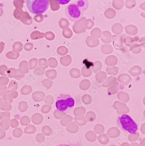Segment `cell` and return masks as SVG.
I'll list each match as a JSON object with an SVG mask.
<instances>
[{"mask_svg":"<svg viewBox=\"0 0 145 146\" xmlns=\"http://www.w3.org/2000/svg\"><path fill=\"white\" fill-rule=\"evenodd\" d=\"M5 48V43L3 42H0V53H1L2 50Z\"/></svg>","mask_w":145,"mask_h":146,"instance_id":"cell-41","label":"cell"},{"mask_svg":"<svg viewBox=\"0 0 145 146\" xmlns=\"http://www.w3.org/2000/svg\"><path fill=\"white\" fill-rule=\"evenodd\" d=\"M101 50L102 53L105 54H110L113 51V48L110 44H104L102 45L101 48Z\"/></svg>","mask_w":145,"mask_h":146,"instance_id":"cell-17","label":"cell"},{"mask_svg":"<svg viewBox=\"0 0 145 146\" xmlns=\"http://www.w3.org/2000/svg\"><path fill=\"white\" fill-rule=\"evenodd\" d=\"M48 63L50 66L51 68H55L58 65V62L57 60L54 58H50L48 60Z\"/></svg>","mask_w":145,"mask_h":146,"instance_id":"cell-37","label":"cell"},{"mask_svg":"<svg viewBox=\"0 0 145 146\" xmlns=\"http://www.w3.org/2000/svg\"><path fill=\"white\" fill-rule=\"evenodd\" d=\"M79 86L82 90H87L89 89L91 86V82L89 80L84 79L81 81L79 84Z\"/></svg>","mask_w":145,"mask_h":146,"instance_id":"cell-22","label":"cell"},{"mask_svg":"<svg viewBox=\"0 0 145 146\" xmlns=\"http://www.w3.org/2000/svg\"><path fill=\"white\" fill-rule=\"evenodd\" d=\"M141 15L142 16H143L144 18H145V13H144V12L142 13L141 14Z\"/></svg>","mask_w":145,"mask_h":146,"instance_id":"cell-45","label":"cell"},{"mask_svg":"<svg viewBox=\"0 0 145 146\" xmlns=\"http://www.w3.org/2000/svg\"><path fill=\"white\" fill-rule=\"evenodd\" d=\"M91 36L92 38L98 39L101 38L102 36L101 30L98 28H95L91 32Z\"/></svg>","mask_w":145,"mask_h":146,"instance_id":"cell-21","label":"cell"},{"mask_svg":"<svg viewBox=\"0 0 145 146\" xmlns=\"http://www.w3.org/2000/svg\"><path fill=\"white\" fill-rule=\"evenodd\" d=\"M124 3V1L123 0H114L113 1L112 6L114 9L119 10L123 8Z\"/></svg>","mask_w":145,"mask_h":146,"instance_id":"cell-20","label":"cell"},{"mask_svg":"<svg viewBox=\"0 0 145 146\" xmlns=\"http://www.w3.org/2000/svg\"><path fill=\"white\" fill-rule=\"evenodd\" d=\"M50 3L51 9L53 11L58 10L60 8V5L56 1H49Z\"/></svg>","mask_w":145,"mask_h":146,"instance_id":"cell-32","label":"cell"},{"mask_svg":"<svg viewBox=\"0 0 145 146\" xmlns=\"http://www.w3.org/2000/svg\"><path fill=\"white\" fill-rule=\"evenodd\" d=\"M88 5L87 1H77L67 6L65 10V14L70 21L76 22L82 18Z\"/></svg>","mask_w":145,"mask_h":146,"instance_id":"cell-1","label":"cell"},{"mask_svg":"<svg viewBox=\"0 0 145 146\" xmlns=\"http://www.w3.org/2000/svg\"><path fill=\"white\" fill-rule=\"evenodd\" d=\"M112 36L111 33L109 31H104L102 33L101 39L103 43L110 44L112 41Z\"/></svg>","mask_w":145,"mask_h":146,"instance_id":"cell-9","label":"cell"},{"mask_svg":"<svg viewBox=\"0 0 145 146\" xmlns=\"http://www.w3.org/2000/svg\"><path fill=\"white\" fill-rule=\"evenodd\" d=\"M73 32L69 28L65 29L63 31V35L64 37L67 39L71 38L73 36Z\"/></svg>","mask_w":145,"mask_h":146,"instance_id":"cell-31","label":"cell"},{"mask_svg":"<svg viewBox=\"0 0 145 146\" xmlns=\"http://www.w3.org/2000/svg\"><path fill=\"white\" fill-rule=\"evenodd\" d=\"M118 80L120 83L124 85H128L132 81V78L131 76L127 73H123L119 75L118 78Z\"/></svg>","mask_w":145,"mask_h":146,"instance_id":"cell-8","label":"cell"},{"mask_svg":"<svg viewBox=\"0 0 145 146\" xmlns=\"http://www.w3.org/2000/svg\"><path fill=\"white\" fill-rule=\"evenodd\" d=\"M142 72V68L140 66H133L130 70L129 71V73L130 75H132L134 77H136L140 76Z\"/></svg>","mask_w":145,"mask_h":146,"instance_id":"cell-13","label":"cell"},{"mask_svg":"<svg viewBox=\"0 0 145 146\" xmlns=\"http://www.w3.org/2000/svg\"><path fill=\"white\" fill-rule=\"evenodd\" d=\"M57 146H70V145H67V144H59V145H58Z\"/></svg>","mask_w":145,"mask_h":146,"instance_id":"cell-44","label":"cell"},{"mask_svg":"<svg viewBox=\"0 0 145 146\" xmlns=\"http://www.w3.org/2000/svg\"><path fill=\"white\" fill-rule=\"evenodd\" d=\"M72 61V58L69 55L61 57L60 59V63L64 66H69L71 64Z\"/></svg>","mask_w":145,"mask_h":146,"instance_id":"cell-16","label":"cell"},{"mask_svg":"<svg viewBox=\"0 0 145 146\" xmlns=\"http://www.w3.org/2000/svg\"><path fill=\"white\" fill-rule=\"evenodd\" d=\"M116 81H117V79L116 77L111 76L108 77L106 79V80L104 84H102V86L104 87H109L116 83Z\"/></svg>","mask_w":145,"mask_h":146,"instance_id":"cell-19","label":"cell"},{"mask_svg":"<svg viewBox=\"0 0 145 146\" xmlns=\"http://www.w3.org/2000/svg\"><path fill=\"white\" fill-rule=\"evenodd\" d=\"M125 5L128 9H133L136 6V1L135 0H126L125 1Z\"/></svg>","mask_w":145,"mask_h":146,"instance_id":"cell-34","label":"cell"},{"mask_svg":"<svg viewBox=\"0 0 145 146\" xmlns=\"http://www.w3.org/2000/svg\"><path fill=\"white\" fill-rule=\"evenodd\" d=\"M75 102L70 95L62 94L57 99L55 106L56 108L60 111H65L73 108Z\"/></svg>","mask_w":145,"mask_h":146,"instance_id":"cell-4","label":"cell"},{"mask_svg":"<svg viewBox=\"0 0 145 146\" xmlns=\"http://www.w3.org/2000/svg\"><path fill=\"white\" fill-rule=\"evenodd\" d=\"M119 90V83L118 82L114 84L108 88V92L109 94H116Z\"/></svg>","mask_w":145,"mask_h":146,"instance_id":"cell-28","label":"cell"},{"mask_svg":"<svg viewBox=\"0 0 145 146\" xmlns=\"http://www.w3.org/2000/svg\"><path fill=\"white\" fill-rule=\"evenodd\" d=\"M140 8L142 9L145 10V2H143L142 4H141L140 5Z\"/></svg>","mask_w":145,"mask_h":146,"instance_id":"cell-43","label":"cell"},{"mask_svg":"<svg viewBox=\"0 0 145 146\" xmlns=\"http://www.w3.org/2000/svg\"><path fill=\"white\" fill-rule=\"evenodd\" d=\"M56 1L59 4V3L61 4H65L68 3L69 1H70L69 0V1Z\"/></svg>","mask_w":145,"mask_h":146,"instance_id":"cell-42","label":"cell"},{"mask_svg":"<svg viewBox=\"0 0 145 146\" xmlns=\"http://www.w3.org/2000/svg\"><path fill=\"white\" fill-rule=\"evenodd\" d=\"M69 75L74 79H78L81 77V74L79 69L77 68H73L69 71Z\"/></svg>","mask_w":145,"mask_h":146,"instance_id":"cell-25","label":"cell"},{"mask_svg":"<svg viewBox=\"0 0 145 146\" xmlns=\"http://www.w3.org/2000/svg\"><path fill=\"white\" fill-rule=\"evenodd\" d=\"M102 68V64L101 62L99 61H96L94 62L92 67V70L94 73H96L101 71Z\"/></svg>","mask_w":145,"mask_h":146,"instance_id":"cell-26","label":"cell"},{"mask_svg":"<svg viewBox=\"0 0 145 146\" xmlns=\"http://www.w3.org/2000/svg\"><path fill=\"white\" fill-rule=\"evenodd\" d=\"M86 20V17H82V18L75 22L73 26V30L75 33L81 34L86 32V29L84 27V25Z\"/></svg>","mask_w":145,"mask_h":146,"instance_id":"cell-6","label":"cell"},{"mask_svg":"<svg viewBox=\"0 0 145 146\" xmlns=\"http://www.w3.org/2000/svg\"><path fill=\"white\" fill-rule=\"evenodd\" d=\"M117 125L123 131L126 133L134 134L138 130V125L130 116L122 114L117 119Z\"/></svg>","mask_w":145,"mask_h":146,"instance_id":"cell-2","label":"cell"},{"mask_svg":"<svg viewBox=\"0 0 145 146\" xmlns=\"http://www.w3.org/2000/svg\"><path fill=\"white\" fill-rule=\"evenodd\" d=\"M119 69L116 66H107L106 68V73L110 76H115L118 73Z\"/></svg>","mask_w":145,"mask_h":146,"instance_id":"cell-23","label":"cell"},{"mask_svg":"<svg viewBox=\"0 0 145 146\" xmlns=\"http://www.w3.org/2000/svg\"><path fill=\"white\" fill-rule=\"evenodd\" d=\"M138 42L139 43L138 44H139L141 46L143 47V48L145 47V37H144V36H143L142 38H141L140 40H138Z\"/></svg>","mask_w":145,"mask_h":146,"instance_id":"cell-40","label":"cell"},{"mask_svg":"<svg viewBox=\"0 0 145 146\" xmlns=\"http://www.w3.org/2000/svg\"><path fill=\"white\" fill-rule=\"evenodd\" d=\"M81 72L84 77H90L92 74V70L91 68H88L84 66L82 68Z\"/></svg>","mask_w":145,"mask_h":146,"instance_id":"cell-27","label":"cell"},{"mask_svg":"<svg viewBox=\"0 0 145 146\" xmlns=\"http://www.w3.org/2000/svg\"><path fill=\"white\" fill-rule=\"evenodd\" d=\"M57 52L59 55L64 56L68 53V50L65 46H61L58 48Z\"/></svg>","mask_w":145,"mask_h":146,"instance_id":"cell-33","label":"cell"},{"mask_svg":"<svg viewBox=\"0 0 145 146\" xmlns=\"http://www.w3.org/2000/svg\"><path fill=\"white\" fill-rule=\"evenodd\" d=\"M46 75L48 78L54 80L55 79L57 76V72L54 69H51L50 70L47 71L46 72Z\"/></svg>","mask_w":145,"mask_h":146,"instance_id":"cell-35","label":"cell"},{"mask_svg":"<svg viewBox=\"0 0 145 146\" xmlns=\"http://www.w3.org/2000/svg\"><path fill=\"white\" fill-rule=\"evenodd\" d=\"M13 15L15 19L21 20L23 24L27 25L32 24V19L27 11L24 12L22 9H15Z\"/></svg>","mask_w":145,"mask_h":146,"instance_id":"cell-5","label":"cell"},{"mask_svg":"<svg viewBox=\"0 0 145 146\" xmlns=\"http://www.w3.org/2000/svg\"><path fill=\"white\" fill-rule=\"evenodd\" d=\"M34 19L36 21L37 20V19H39L38 22H41L44 20V17H43V15L42 14H39L38 15H37L35 17H34Z\"/></svg>","mask_w":145,"mask_h":146,"instance_id":"cell-39","label":"cell"},{"mask_svg":"<svg viewBox=\"0 0 145 146\" xmlns=\"http://www.w3.org/2000/svg\"><path fill=\"white\" fill-rule=\"evenodd\" d=\"M105 62L108 66H114L118 63V58L114 55H109L106 58Z\"/></svg>","mask_w":145,"mask_h":146,"instance_id":"cell-11","label":"cell"},{"mask_svg":"<svg viewBox=\"0 0 145 146\" xmlns=\"http://www.w3.org/2000/svg\"><path fill=\"white\" fill-rule=\"evenodd\" d=\"M124 28L122 24L120 23H115L112 27V32L115 34L119 35L123 31Z\"/></svg>","mask_w":145,"mask_h":146,"instance_id":"cell-15","label":"cell"},{"mask_svg":"<svg viewBox=\"0 0 145 146\" xmlns=\"http://www.w3.org/2000/svg\"><path fill=\"white\" fill-rule=\"evenodd\" d=\"M86 44L89 48H94L98 46L100 44L99 39H94L91 36H88L87 37L86 40Z\"/></svg>","mask_w":145,"mask_h":146,"instance_id":"cell-10","label":"cell"},{"mask_svg":"<svg viewBox=\"0 0 145 146\" xmlns=\"http://www.w3.org/2000/svg\"><path fill=\"white\" fill-rule=\"evenodd\" d=\"M116 11L112 8L107 9L104 12L105 16L108 19H112L114 18L116 16Z\"/></svg>","mask_w":145,"mask_h":146,"instance_id":"cell-18","label":"cell"},{"mask_svg":"<svg viewBox=\"0 0 145 146\" xmlns=\"http://www.w3.org/2000/svg\"><path fill=\"white\" fill-rule=\"evenodd\" d=\"M130 49L133 53L137 54L141 51L142 46L138 43H135L130 46Z\"/></svg>","mask_w":145,"mask_h":146,"instance_id":"cell-24","label":"cell"},{"mask_svg":"<svg viewBox=\"0 0 145 146\" xmlns=\"http://www.w3.org/2000/svg\"><path fill=\"white\" fill-rule=\"evenodd\" d=\"M124 29L127 33L130 35H136L138 33V29L134 25H129L126 26L124 27Z\"/></svg>","mask_w":145,"mask_h":146,"instance_id":"cell-12","label":"cell"},{"mask_svg":"<svg viewBox=\"0 0 145 146\" xmlns=\"http://www.w3.org/2000/svg\"><path fill=\"white\" fill-rule=\"evenodd\" d=\"M45 36L47 40H54L55 36L53 33L49 31L46 33Z\"/></svg>","mask_w":145,"mask_h":146,"instance_id":"cell-38","label":"cell"},{"mask_svg":"<svg viewBox=\"0 0 145 146\" xmlns=\"http://www.w3.org/2000/svg\"><path fill=\"white\" fill-rule=\"evenodd\" d=\"M27 6L29 11L33 14H39L45 13L49 6L48 0H28Z\"/></svg>","mask_w":145,"mask_h":146,"instance_id":"cell-3","label":"cell"},{"mask_svg":"<svg viewBox=\"0 0 145 146\" xmlns=\"http://www.w3.org/2000/svg\"><path fill=\"white\" fill-rule=\"evenodd\" d=\"M60 27L63 29L69 28V22L67 19L62 18L60 19L59 22Z\"/></svg>","mask_w":145,"mask_h":146,"instance_id":"cell-29","label":"cell"},{"mask_svg":"<svg viewBox=\"0 0 145 146\" xmlns=\"http://www.w3.org/2000/svg\"><path fill=\"white\" fill-rule=\"evenodd\" d=\"M94 25V22L91 19H87L86 20L85 22L84 27H86V29L90 30L91 29Z\"/></svg>","mask_w":145,"mask_h":146,"instance_id":"cell-36","label":"cell"},{"mask_svg":"<svg viewBox=\"0 0 145 146\" xmlns=\"http://www.w3.org/2000/svg\"><path fill=\"white\" fill-rule=\"evenodd\" d=\"M107 75L106 72L104 71H100L97 72L95 76L96 80L98 83H103L107 79Z\"/></svg>","mask_w":145,"mask_h":146,"instance_id":"cell-14","label":"cell"},{"mask_svg":"<svg viewBox=\"0 0 145 146\" xmlns=\"http://www.w3.org/2000/svg\"><path fill=\"white\" fill-rule=\"evenodd\" d=\"M123 42L127 46H130L135 42L134 38L130 36H127L123 39Z\"/></svg>","mask_w":145,"mask_h":146,"instance_id":"cell-30","label":"cell"},{"mask_svg":"<svg viewBox=\"0 0 145 146\" xmlns=\"http://www.w3.org/2000/svg\"><path fill=\"white\" fill-rule=\"evenodd\" d=\"M112 37L113 45L115 48L118 50H123L124 48L123 36L122 35H114Z\"/></svg>","mask_w":145,"mask_h":146,"instance_id":"cell-7","label":"cell"}]
</instances>
